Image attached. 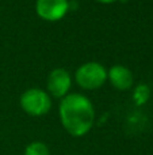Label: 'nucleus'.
<instances>
[{
  "mask_svg": "<svg viewBox=\"0 0 153 155\" xmlns=\"http://www.w3.org/2000/svg\"><path fill=\"white\" fill-rule=\"evenodd\" d=\"M70 87V76L68 71L62 68L53 70L48 76V90L56 98H62L67 95Z\"/></svg>",
  "mask_w": 153,
  "mask_h": 155,
  "instance_id": "5",
  "label": "nucleus"
},
{
  "mask_svg": "<svg viewBox=\"0 0 153 155\" xmlns=\"http://www.w3.org/2000/svg\"><path fill=\"white\" fill-rule=\"evenodd\" d=\"M60 118L62 127L69 135L76 137L84 136L94 124V106L87 97L81 94H70L62 98L60 105Z\"/></svg>",
  "mask_w": 153,
  "mask_h": 155,
  "instance_id": "1",
  "label": "nucleus"
},
{
  "mask_svg": "<svg viewBox=\"0 0 153 155\" xmlns=\"http://www.w3.org/2000/svg\"><path fill=\"white\" fill-rule=\"evenodd\" d=\"M107 78L110 79L111 84L118 90H127L133 84V75L130 70L123 65H114L107 72Z\"/></svg>",
  "mask_w": 153,
  "mask_h": 155,
  "instance_id": "6",
  "label": "nucleus"
},
{
  "mask_svg": "<svg viewBox=\"0 0 153 155\" xmlns=\"http://www.w3.org/2000/svg\"><path fill=\"white\" fill-rule=\"evenodd\" d=\"M98 2H100V3H105V4H107V3H113V2H115V0H98Z\"/></svg>",
  "mask_w": 153,
  "mask_h": 155,
  "instance_id": "9",
  "label": "nucleus"
},
{
  "mask_svg": "<svg viewBox=\"0 0 153 155\" xmlns=\"http://www.w3.org/2000/svg\"><path fill=\"white\" fill-rule=\"evenodd\" d=\"M37 14L49 22L60 21L68 12V0H37Z\"/></svg>",
  "mask_w": 153,
  "mask_h": 155,
  "instance_id": "4",
  "label": "nucleus"
},
{
  "mask_svg": "<svg viewBox=\"0 0 153 155\" xmlns=\"http://www.w3.org/2000/svg\"><path fill=\"white\" fill-rule=\"evenodd\" d=\"M76 82L80 87L87 90H95L103 86L107 79V71L99 63H86L76 71Z\"/></svg>",
  "mask_w": 153,
  "mask_h": 155,
  "instance_id": "3",
  "label": "nucleus"
},
{
  "mask_svg": "<svg viewBox=\"0 0 153 155\" xmlns=\"http://www.w3.org/2000/svg\"><path fill=\"white\" fill-rule=\"evenodd\" d=\"M20 106L27 114L33 117L43 116L50 110V97L39 88H30L24 91L20 97Z\"/></svg>",
  "mask_w": 153,
  "mask_h": 155,
  "instance_id": "2",
  "label": "nucleus"
},
{
  "mask_svg": "<svg viewBox=\"0 0 153 155\" xmlns=\"http://www.w3.org/2000/svg\"><path fill=\"white\" fill-rule=\"evenodd\" d=\"M24 155H50L49 148L42 142H33L24 150Z\"/></svg>",
  "mask_w": 153,
  "mask_h": 155,
  "instance_id": "7",
  "label": "nucleus"
},
{
  "mask_svg": "<svg viewBox=\"0 0 153 155\" xmlns=\"http://www.w3.org/2000/svg\"><path fill=\"white\" fill-rule=\"evenodd\" d=\"M133 98H134V101L137 102L138 105L144 104V102L149 98V87L145 86V84H140L134 90V95H133Z\"/></svg>",
  "mask_w": 153,
  "mask_h": 155,
  "instance_id": "8",
  "label": "nucleus"
}]
</instances>
